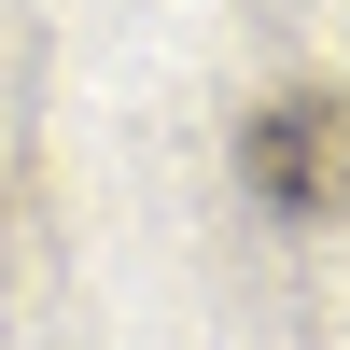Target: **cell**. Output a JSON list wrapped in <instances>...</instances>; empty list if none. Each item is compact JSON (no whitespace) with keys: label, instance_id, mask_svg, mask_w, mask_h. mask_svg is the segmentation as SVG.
<instances>
[{"label":"cell","instance_id":"cell-1","mask_svg":"<svg viewBox=\"0 0 350 350\" xmlns=\"http://www.w3.org/2000/svg\"><path fill=\"white\" fill-rule=\"evenodd\" d=\"M239 154H252V196H267V211H295V224L350 211V98H280Z\"/></svg>","mask_w":350,"mask_h":350}]
</instances>
